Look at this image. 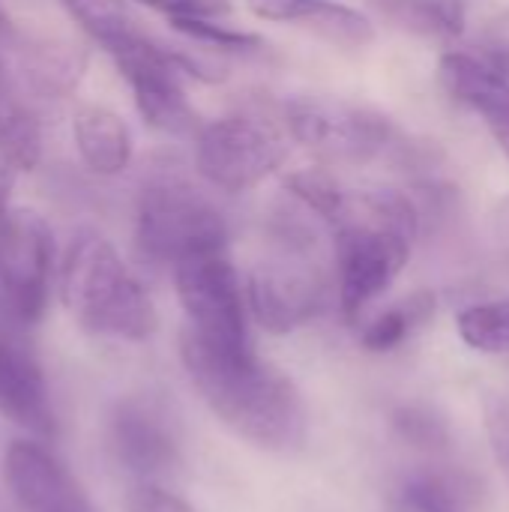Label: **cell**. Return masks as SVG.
I'll list each match as a JSON object with an SVG mask.
<instances>
[{
  "label": "cell",
  "instance_id": "7a4b0ae2",
  "mask_svg": "<svg viewBox=\"0 0 509 512\" xmlns=\"http://www.w3.org/2000/svg\"><path fill=\"white\" fill-rule=\"evenodd\" d=\"M327 225L336 240L339 306L348 321H357L405 270L420 231V207L399 189H345Z\"/></svg>",
  "mask_w": 509,
  "mask_h": 512
},
{
  "label": "cell",
  "instance_id": "3957f363",
  "mask_svg": "<svg viewBox=\"0 0 509 512\" xmlns=\"http://www.w3.org/2000/svg\"><path fill=\"white\" fill-rule=\"evenodd\" d=\"M60 300L81 330L126 342H144L156 333L159 315L126 267L120 252L99 231H78L60 264Z\"/></svg>",
  "mask_w": 509,
  "mask_h": 512
},
{
  "label": "cell",
  "instance_id": "f1b7e54d",
  "mask_svg": "<svg viewBox=\"0 0 509 512\" xmlns=\"http://www.w3.org/2000/svg\"><path fill=\"white\" fill-rule=\"evenodd\" d=\"M18 36H21V30L15 27V21L0 9V66H6L9 69V60H12V51H15V45H18ZM12 72V69H9Z\"/></svg>",
  "mask_w": 509,
  "mask_h": 512
},
{
  "label": "cell",
  "instance_id": "484cf974",
  "mask_svg": "<svg viewBox=\"0 0 509 512\" xmlns=\"http://www.w3.org/2000/svg\"><path fill=\"white\" fill-rule=\"evenodd\" d=\"M396 426H399L402 438L411 441V444H417V447H426V450L447 447V426L438 417H432V414H426L420 408L399 411L396 414Z\"/></svg>",
  "mask_w": 509,
  "mask_h": 512
},
{
  "label": "cell",
  "instance_id": "7402d4cb",
  "mask_svg": "<svg viewBox=\"0 0 509 512\" xmlns=\"http://www.w3.org/2000/svg\"><path fill=\"white\" fill-rule=\"evenodd\" d=\"M60 3L81 24V30L93 36L108 54L141 33L126 0H60Z\"/></svg>",
  "mask_w": 509,
  "mask_h": 512
},
{
  "label": "cell",
  "instance_id": "6da1fadb",
  "mask_svg": "<svg viewBox=\"0 0 509 512\" xmlns=\"http://www.w3.org/2000/svg\"><path fill=\"white\" fill-rule=\"evenodd\" d=\"M180 354L204 405L237 438L270 453H288L306 441L309 414L300 390L255 348H222L183 330Z\"/></svg>",
  "mask_w": 509,
  "mask_h": 512
},
{
  "label": "cell",
  "instance_id": "d4e9b609",
  "mask_svg": "<svg viewBox=\"0 0 509 512\" xmlns=\"http://www.w3.org/2000/svg\"><path fill=\"white\" fill-rule=\"evenodd\" d=\"M288 189L291 195L318 219L330 222L345 198V186L324 168H306L288 177Z\"/></svg>",
  "mask_w": 509,
  "mask_h": 512
},
{
  "label": "cell",
  "instance_id": "ba28073f",
  "mask_svg": "<svg viewBox=\"0 0 509 512\" xmlns=\"http://www.w3.org/2000/svg\"><path fill=\"white\" fill-rule=\"evenodd\" d=\"M51 270V225L36 210L6 207L0 213V333H24L45 315Z\"/></svg>",
  "mask_w": 509,
  "mask_h": 512
},
{
  "label": "cell",
  "instance_id": "5bb4252c",
  "mask_svg": "<svg viewBox=\"0 0 509 512\" xmlns=\"http://www.w3.org/2000/svg\"><path fill=\"white\" fill-rule=\"evenodd\" d=\"M111 444L117 462L141 483L162 486V480H168L180 468L177 435L168 417L150 402L132 399L117 408L111 420Z\"/></svg>",
  "mask_w": 509,
  "mask_h": 512
},
{
  "label": "cell",
  "instance_id": "8992f818",
  "mask_svg": "<svg viewBox=\"0 0 509 512\" xmlns=\"http://www.w3.org/2000/svg\"><path fill=\"white\" fill-rule=\"evenodd\" d=\"M288 132L264 111H234L195 132V168L222 192L261 186L288 159Z\"/></svg>",
  "mask_w": 509,
  "mask_h": 512
},
{
  "label": "cell",
  "instance_id": "4fadbf2b",
  "mask_svg": "<svg viewBox=\"0 0 509 512\" xmlns=\"http://www.w3.org/2000/svg\"><path fill=\"white\" fill-rule=\"evenodd\" d=\"M0 417L33 441H51L57 435L45 372L21 330L0 333Z\"/></svg>",
  "mask_w": 509,
  "mask_h": 512
},
{
  "label": "cell",
  "instance_id": "5b68a950",
  "mask_svg": "<svg viewBox=\"0 0 509 512\" xmlns=\"http://www.w3.org/2000/svg\"><path fill=\"white\" fill-rule=\"evenodd\" d=\"M114 66L132 87L135 108L141 120L165 135H195L201 129L198 111L186 96L183 78L198 81H222L225 72L210 66L207 60L177 51L171 45H162L150 33H138L126 45L111 51Z\"/></svg>",
  "mask_w": 509,
  "mask_h": 512
},
{
  "label": "cell",
  "instance_id": "7c38bea8",
  "mask_svg": "<svg viewBox=\"0 0 509 512\" xmlns=\"http://www.w3.org/2000/svg\"><path fill=\"white\" fill-rule=\"evenodd\" d=\"M3 477L21 512H99L72 471L42 441H12Z\"/></svg>",
  "mask_w": 509,
  "mask_h": 512
},
{
  "label": "cell",
  "instance_id": "52a82bcc",
  "mask_svg": "<svg viewBox=\"0 0 509 512\" xmlns=\"http://www.w3.org/2000/svg\"><path fill=\"white\" fill-rule=\"evenodd\" d=\"M282 126L288 138L333 165H366L399 147V132L387 114L333 96L288 99Z\"/></svg>",
  "mask_w": 509,
  "mask_h": 512
},
{
  "label": "cell",
  "instance_id": "d6986e66",
  "mask_svg": "<svg viewBox=\"0 0 509 512\" xmlns=\"http://www.w3.org/2000/svg\"><path fill=\"white\" fill-rule=\"evenodd\" d=\"M42 159L39 120L15 84L12 72L0 66V162L9 171H33Z\"/></svg>",
  "mask_w": 509,
  "mask_h": 512
},
{
  "label": "cell",
  "instance_id": "ac0fdd59",
  "mask_svg": "<svg viewBox=\"0 0 509 512\" xmlns=\"http://www.w3.org/2000/svg\"><path fill=\"white\" fill-rule=\"evenodd\" d=\"M72 138L81 162L99 177L123 174L135 153L132 129L105 105H81L72 114Z\"/></svg>",
  "mask_w": 509,
  "mask_h": 512
},
{
  "label": "cell",
  "instance_id": "e0dca14e",
  "mask_svg": "<svg viewBox=\"0 0 509 512\" xmlns=\"http://www.w3.org/2000/svg\"><path fill=\"white\" fill-rule=\"evenodd\" d=\"M486 489L462 468H423L408 474L390 495V512H477Z\"/></svg>",
  "mask_w": 509,
  "mask_h": 512
},
{
  "label": "cell",
  "instance_id": "2e32d148",
  "mask_svg": "<svg viewBox=\"0 0 509 512\" xmlns=\"http://www.w3.org/2000/svg\"><path fill=\"white\" fill-rule=\"evenodd\" d=\"M246 6L264 21L303 24L342 48H363L375 39L372 18L339 0H246Z\"/></svg>",
  "mask_w": 509,
  "mask_h": 512
},
{
  "label": "cell",
  "instance_id": "603a6c76",
  "mask_svg": "<svg viewBox=\"0 0 509 512\" xmlns=\"http://www.w3.org/2000/svg\"><path fill=\"white\" fill-rule=\"evenodd\" d=\"M456 330L471 351L509 354V297L465 306L456 315Z\"/></svg>",
  "mask_w": 509,
  "mask_h": 512
},
{
  "label": "cell",
  "instance_id": "cb8c5ba5",
  "mask_svg": "<svg viewBox=\"0 0 509 512\" xmlns=\"http://www.w3.org/2000/svg\"><path fill=\"white\" fill-rule=\"evenodd\" d=\"M177 33L198 45H213L216 51H231V54H252L264 48V36L255 30H243L234 24H225L222 18H171L168 21Z\"/></svg>",
  "mask_w": 509,
  "mask_h": 512
},
{
  "label": "cell",
  "instance_id": "ffe728a7",
  "mask_svg": "<svg viewBox=\"0 0 509 512\" xmlns=\"http://www.w3.org/2000/svg\"><path fill=\"white\" fill-rule=\"evenodd\" d=\"M387 18L420 36L456 39L465 33V0H375Z\"/></svg>",
  "mask_w": 509,
  "mask_h": 512
},
{
  "label": "cell",
  "instance_id": "44dd1931",
  "mask_svg": "<svg viewBox=\"0 0 509 512\" xmlns=\"http://www.w3.org/2000/svg\"><path fill=\"white\" fill-rule=\"evenodd\" d=\"M435 306H438L435 294H429V291L411 294L399 306H390L387 312L372 318L369 327L363 330V348L375 351V354L396 351L417 327H423L435 315Z\"/></svg>",
  "mask_w": 509,
  "mask_h": 512
},
{
  "label": "cell",
  "instance_id": "30bf717a",
  "mask_svg": "<svg viewBox=\"0 0 509 512\" xmlns=\"http://www.w3.org/2000/svg\"><path fill=\"white\" fill-rule=\"evenodd\" d=\"M174 288L189 333L222 348H252L246 285L228 252L198 255L177 264Z\"/></svg>",
  "mask_w": 509,
  "mask_h": 512
},
{
  "label": "cell",
  "instance_id": "83f0119b",
  "mask_svg": "<svg viewBox=\"0 0 509 512\" xmlns=\"http://www.w3.org/2000/svg\"><path fill=\"white\" fill-rule=\"evenodd\" d=\"M129 510L132 512H195L183 498H177L174 492H168L165 486L156 483H141L132 498H129Z\"/></svg>",
  "mask_w": 509,
  "mask_h": 512
},
{
  "label": "cell",
  "instance_id": "8fae6325",
  "mask_svg": "<svg viewBox=\"0 0 509 512\" xmlns=\"http://www.w3.org/2000/svg\"><path fill=\"white\" fill-rule=\"evenodd\" d=\"M444 93L474 111L509 159V45L480 42L453 48L438 60Z\"/></svg>",
  "mask_w": 509,
  "mask_h": 512
},
{
  "label": "cell",
  "instance_id": "277c9868",
  "mask_svg": "<svg viewBox=\"0 0 509 512\" xmlns=\"http://www.w3.org/2000/svg\"><path fill=\"white\" fill-rule=\"evenodd\" d=\"M222 207L180 174H159L144 183L135 207V243L153 264L177 267L198 255L228 249Z\"/></svg>",
  "mask_w": 509,
  "mask_h": 512
},
{
  "label": "cell",
  "instance_id": "f546056e",
  "mask_svg": "<svg viewBox=\"0 0 509 512\" xmlns=\"http://www.w3.org/2000/svg\"><path fill=\"white\" fill-rule=\"evenodd\" d=\"M507 465H509V444H507Z\"/></svg>",
  "mask_w": 509,
  "mask_h": 512
},
{
  "label": "cell",
  "instance_id": "4316f807",
  "mask_svg": "<svg viewBox=\"0 0 509 512\" xmlns=\"http://www.w3.org/2000/svg\"><path fill=\"white\" fill-rule=\"evenodd\" d=\"M135 3L162 12L168 21L171 18H222L231 12L228 0H135Z\"/></svg>",
  "mask_w": 509,
  "mask_h": 512
},
{
  "label": "cell",
  "instance_id": "9a60e30c",
  "mask_svg": "<svg viewBox=\"0 0 509 512\" xmlns=\"http://www.w3.org/2000/svg\"><path fill=\"white\" fill-rule=\"evenodd\" d=\"M9 69L24 96L33 93L42 99H57V96H69L78 87L87 69V54L66 39L21 33Z\"/></svg>",
  "mask_w": 509,
  "mask_h": 512
},
{
  "label": "cell",
  "instance_id": "9c48e42d",
  "mask_svg": "<svg viewBox=\"0 0 509 512\" xmlns=\"http://www.w3.org/2000/svg\"><path fill=\"white\" fill-rule=\"evenodd\" d=\"M285 255L279 261H264L252 270L246 282L249 315L270 333H291L309 324L327 300V282L318 264L306 258L312 246L303 225H282Z\"/></svg>",
  "mask_w": 509,
  "mask_h": 512
}]
</instances>
